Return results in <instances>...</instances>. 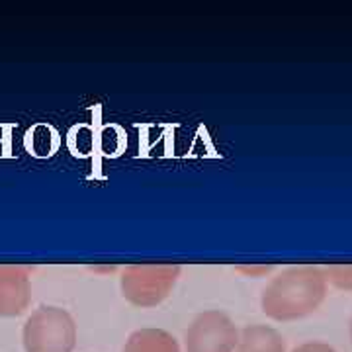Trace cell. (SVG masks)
Instances as JSON below:
<instances>
[{
  "instance_id": "obj_1",
  "label": "cell",
  "mask_w": 352,
  "mask_h": 352,
  "mask_svg": "<svg viewBox=\"0 0 352 352\" xmlns=\"http://www.w3.org/2000/svg\"><path fill=\"white\" fill-rule=\"evenodd\" d=\"M327 292L323 266H289L270 278L261 294V307L268 319L278 323L300 321L321 307Z\"/></svg>"
},
{
  "instance_id": "obj_2",
  "label": "cell",
  "mask_w": 352,
  "mask_h": 352,
  "mask_svg": "<svg viewBox=\"0 0 352 352\" xmlns=\"http://www.w3.org/2000/svg\"><path fill=\"white\" fill-rule=\"evenodd\" d=\"M76 321L57 305H41L25 319L22 344L25 352H73L76 346Z\"/></svg>"
},
{
  "instance_id": "obj_4",
  "label": "cell",
  "mask_w": 352,
  "mask_h": 352,
  "mask_svg": "<svg viewBox=\"0 0 352 352\" xmlns=\"http://www.w3.org/2000/svg\"><path fill=\"white\" fill-rule=\"evenodd\" d=\"M239 340V329L235 321L219 309H208L198 314L186 329L184 351L186 352H235Z\"/></svg>"
},
{
  "instance_id": "obj_11",
  "label": "cell",
  "mask_w": 352,
  "mask_h": 352,
  "mask_svg": "<svg viewBox=\"0 0 352 352\" xmlns=\"http://www.w3.org/2000/svg\"><path fill=\"white\" fill-rule=\"evenodd\" d=\"M349 337H351V342H352V317H351V321H349Z\"/></svg>"
},
{
  "instance_id": "obj_7",
  "label": "cell",
  "mask_w": 352,
  "mask_h": 352,
  "mask_svg": "<svg viewBox=\"0 0 352 352\" xmlns=\"http://www.w3.org/2000/svg\"><path fill=\"white\" fill-rule=\"evenodd\" d=\"M122 352H180L178 340L164 329L145 327L127 337Z\"/></svg>"
},
{
  "instance_id": "obj_6",
  "label": "cell",
  "mask_w": 352,
  "mask_h": 352,
  "mask_svg": "<svg viewBox=\"0 0 352 352\" xmlns=\"http://www.w3.org/2000/svg\"><path fill=\"white\" fill-rule=\"evenodd\" d=\"M235 352H288V342L278 329L254 323L241 329Z\"/></svg>"
},
{
  "instance_id": "obj_3",
  "label": "cell",
  "mask_w": 352,
  "mask_h": 352,
  "mask_svg": "<svg viewBox=\"0 0 352 352\" xmlns=\"http://www.w3.org/2000/svg\"><path fill=\"white\" fill-rule=\"evenodd\" d=\"M180 272L178 264H131L120 278L122 296L135 307H157L173 294Z\"/></svg>"
},
{
  "instance_id": "obj_10",
  "label": "cell",
  "mask_w": 352,
  "mask_h": 352,
  "mask_svg": "<svg viewBox=\"0 0 352 352\" xmlns=\"http://www.w3.org/2000/svg\"><path fill=\"white\" fill-rule=\"evenodd\" d=\"M237 270L243 272L245 276H263V274H270L272 266H237Z\"/></svg>"
},
{
  "instance_id": "obj_5",
  "label": "cell",
  "mask_w": 352,
  "mask_h": 352,
  "mask_svg": "<svg viewBox=\"0 0 352 352\" xmlns=\"http://www.w3.org/2000/svg\"><path fill=\"white\" fill-rule=\"evenodd\" d=\"M32 303V268L0 264V317H20Z\"/></svg>"
},
{
  "instance_id": "obj_8",
  "label": "cell",
  "mask_w": 352,
  "mask_h": 352,
  "mask_svg": "<svg viewBox=\"0 0 352 352\" xmlns=\"http://www.w3.org/2000/svg\"><path fill=\"white\" fill-rule=\"evenodd\" d=\"M323 272H325L329 286L340 292H352V263L329 264V266H323Z\"/></svg>"
},
{
  "instance_id": "obj_9",
  "label": "cell",
  "mask_w": 352,
  "mask_h": 352,
  "mask_svg": "<svg viewBox=\"0 0 352 352\" xmlns=\"http://www.w3.org/2000/svg\"><path fill=\"white\" fill-rule=\"evenodd\" d=\"M292 352H337L329 342H323V340H307V342H302L298 344Z\"/></svg>"
}]
</instances>
